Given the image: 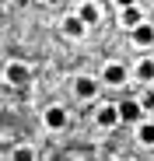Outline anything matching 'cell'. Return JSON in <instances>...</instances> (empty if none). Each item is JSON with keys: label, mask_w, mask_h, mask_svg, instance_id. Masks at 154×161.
Masks as SVG:
<instances>
[{"label": "cell", "mask_w": 154, "mask_h": 161, "mask_svg": "<svg viewBox=\"0 0 154 161\" xmlns=\"http://www.w3.org/2000/svg\"><path fill=\"white\" fill-rule=\"evenodd\" d=\"M130 77H133V70L126 67L123 60H105V63H102V74H98L102 88H116V91L130 84Z\"/></svg>", "instance_id": "6da1fadb"}, {"label": "cell", "mask_w": 154, "mask_h": 161, "mask_svg": "<svg viewBox=\"0 0 154 161\" xmlns=\"http://www.w3.org/2000/svg\"><path fill=\"white\" fill-rule=\"evenodd\" d=\"M116 18H119V28L130 35V32H137L147 21V11H144V4H137V0H123V4L116 7Z\"/></svg>", "instance_id": "7a4b0ae2"}, {"label": "cell", "mask_w": 154, "mask_h": 161, "mask_svg": "<svg viewBox=\"0 0 154 161\" xmlns=\"http://www.w3.org/2000/svg\"><path fill=\"white\" fill-rule=\"evenodd\" d=\"M70 126V112H67V105L53 102V105H46L42 109V130L46 133H63Z\"/></svg>", "instance_id": "3957f363"}, {"label": "cell", "mask_w": 154, "mask_h": 161, "mask_svg": "<svg viewBox=\"0 0 154 161\" xmlns=\"http://www.w3.org/2000/svg\"><path fill=\"white\" fill-rule=\"evenodd\" d=\"M70 88H74V98H77V102H95L98 91H102V80L91 77V74H77V77L70 80Z\"/></svg>", "instance_id": "277c9868"}, {"label": "cell", "mask_w": 154, "mask_h": 161, "mask_svg": "<svg viewBox=\"0 0 154 161\" xmlns=\"http://www.w3.org/2000/svg\"><path fill=\"white\" fill-rule=\"evenodd\" d=\"M91 119H95L98 130H105V133L116 130V126L123 123V119H119V105H116V102H98V105H95V112H91Z\"/></svg>", "instance_id": "5b68a950"}, {"label": "cell", "mask_w": 154, "mask_h": 161, "mask_svg": "<svg viewBox=\"0 0 154 161\" xmlns=\"http://www.w3.org/2000/svg\"><path fill=\"white\" fill-rule=\"evenodd\" d=\"M4 80H7L11 88L32 84V67L25 63V60H7V63H4Z\"/></svg>", "instance_id": "8992f818"}, {"label": "cell", "mask_w": 154, "mask_h": 161, "mask_svg": "<svg viewBox=\"0 0 154 161\" xmlns=\"http://www.w3.org/2000/svg\"><path fill=\"white\" fill-rule=\"evenodd\" d=\"M74 14L81 18L88 28H98V25H102V18H105V7H102L98 0H81V4L74 7Z\"/></svg>", "instance_id": "52a82bcc"}, {"label": "cell", "mask_w": 154, "mask_h": 161, "mask_svg": "<svg viewBox=\"0 0 154 161\" xmlns=\"http://www.w3.org/2000/svg\"><path fill=\"white\" fill-rule=\"evenodd\" d=\"M60 32H63V35H67V39H70V42H84V39H88V32H91V28H88V25H84V21H81V18H77V14H74V11H70V14H67V18H63V21H60Z\"/></svg>", "instance_id": "ba28073f"}, {"label": "cell", "mask_w": 154, "mask_h": 161, "mask_svg": "<svg viewBox=\"0 0 154 161\" xmlns=\"http://www.w3.org/2000/svg\"><path fill=\"white\" fill-rule=\"evenodd\" d=\"M130 42H133V49L151 53V49H154V25H151V21H144L137 32H130Z\"/></svg>", "instance_id": "9c48e42d"}, {"label": "cell", "mask_w": 154, "mask_h": 161, "mask_svg": "<svg viewBox=\"0 0 154 161\" xmlns=\"http://www.w3.org/2000/svg\"><path fill=\"white\" fill-rule=\"evenodd\" d=\"M116 105H119V119H123V123H133V126H137V123L147 119L137 98H123V102H116Z\"/></svg>", "instance_id": "30bf717a"}, {"label": "cell", "mask_w": 154, "mask_h": 161, "mask_svg": "<svg viewBox=\"0 0 154 161\" xmlns=\"http://www.w3.org/2000/svg\"><path fill=\"white\" fill-rule=\"evenodd\" d=\"M133 80H140L144 88H154V56H140V60H137Z\"/></svg>", "instance_id": "8fae6325"}, {"label": "cell", "mask_w": 154, "mask_h": 161, "mask_svg": "<svg viewBox=\"0 0 154 161\" xmlns=\"http://www.w3.org/2000/svg\"><path fill=\"white\" fill-rule=\"evenodd\" d=\"M133 140L140 147H154V119H144V123L133 126Z\"/></svg>", "instance_id": "7c38bea8"}, {"label": "cell", "mask_w": 154, "mask_h": 161, "mask_svg": "<svg viewBox=\"0 0 154 161\" xmlns=\"http://www.w3.org/2000/svg\"><path fill=\"white\" fill-rule=\"evenodd\" d=\"M11 161H39V151L28 144V140H21L11 147Z\"/></svg>", "instance_id": "4fadbf2b"}, {"label": "cell", "mask_w": 154, "mask_h": 161, "mask_svg": "<svg viewBox=\"0 0 154 161\" xmlns=\"http://www.w3.org/2000/svg\"><path fill=\"white\" fill-rule=\"evenodd\" d=\"M137 102H140L144 116H147V119H154V88H144V91L137 95Z\"/></svg>", "instance_id": "5bb4252c"}]
</instances>
